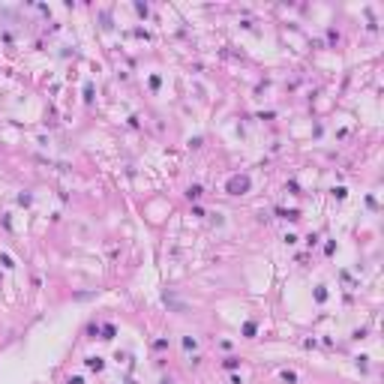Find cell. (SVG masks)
I'll return each instance as SVG.
<instances>
[{
  "label": "cell",
  "mask_w": 384,
  "mask_h": 384,
  "mask_svg": "<svg viewBox=\"0 0 384 384\" xmlns=\"http://www.w3.org/2000/svg\"><path fill=\"white\" fill-rule=\"evenodd\" d=\"M249 189V180L246 177H234L231 183H228V192H231V195H240V192H246Z\"/></svg>",
  "instance_id": "cell-1"
}]
</instances>
